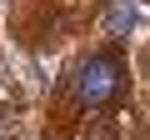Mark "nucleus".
<instances>
[{"instance_id": "nucleus-3", "label": "nucleus", "mask_w": 150, "mask_h": 140, "mask_svg": "<svg viewBox=\"0 0 150 140\" xmlns=\"http://www.w3.org/2000/svg\"><path fill=\"white\" fill-rule=\"evenodd\" d=\"M85 140H115V125H110V120H95V125L85 130Z\"/></svg>"}, {"instance_id": "nucleus-1", "label": "nucleus", "mask_w": 150, "mask_h": 140, "mask_svg": "<svg viewBox=\"0 0 150 140\" xmlns=\"http://www.w3.org/2000/svg\"><path fill=\"white\" fill-rule=\"evenodd\" d=\"M120 85H125L120 50H100V55H90V60L80 65V75H75V95H80L90 110H95V105H105V100H115V95H120Z\"/></svg>"}, {"instance_id": "nucleus-2", "label": "nucleus", "mask_w": 150, "mask_h": 140, "mask_svg": "<svg viewBox=\"0 0 150 140\" xmlns=\"http://www.w3.org/2000/svg\"><path fill=\"white\" fill-rule=\"evenodd\" d=\"M130 25H135V5H130V0H115V5L105 10V30L110 35H125Z\"/></svg>"}]
</instances>
